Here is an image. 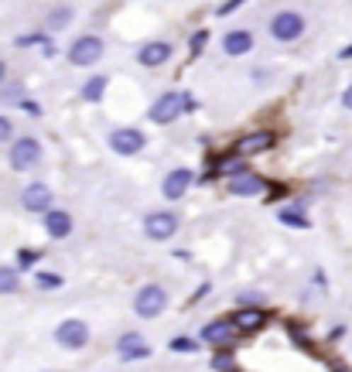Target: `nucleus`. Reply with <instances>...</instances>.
<instances>
[{
  "mask_svg": "<svg viewBox=\"0 0 352 372\" xmlns=\"http://www.w3.org/2000/svg\"><path fill=\"white\" fill-rule=\"evenodd\" d=\"M198 103L192 93H185V89H171V93H161V96L154 99V106L147 110V117L154 120L157 127H168V123H175V120H181L185 113H195Z\"/></svg>",
  "mask_w": 352,
  "mask_h": 372,
  "instance_id": "f257e3e1",
  "label": "nucleus"
},
{
  "mask_svg": "<svg viewBox=\"0 0 352 372\" xmlns=\"http://www.w3.org/2000/svg\"><path fill=\"white\" fill-rule=\"evenodd\" d=\"M168 308V291L161 287V284H144L134 297V314L144 318V321H154L161 318V311Z\"/></svg>",
  "mask_w": 352,
  "mask_h": 372,
  "instance_id": "f03ea898",
  "label": "nucleus"
},
{
  "mask_svg": "<svg viewBox=\"0 0 352 372\" xmlns=\"http://www.w3.org/2000/svg\"><path fill=\"white\" fill-rule=\"evenodd\" d=\"M7 164L14 171H35L41 164V144L35 137H18L7 147Z\"/></svg>",
  "mask_w": 352,
  "mask_h": 372,
  "instance_id": "7ed1b4c3",
  "label": "nucleus"
},
{
  "mask_svg": "<svg viewBox=\"0 0 352 372\" xmlns=\"http://www.w3.org/2000/svg\"><path fill=\"white\" fill-rule=\"evenodd\" d=\"M305 35V14L301 11H277L271 18V38L280 45H291Z\"/></svg>",
  "mask_w": 352,
  "mask_h": 372,
  "instance_id": "20e7f679",
  "label": "nucleus"
},
{
  "mask_svg": "<svg viewBox=\"0 0 352 372\" xmlns=\"http://www.w3.org/2000/svg\"><path fill=\"white\" fill-rule=\"evenodd\" d=\"M103 38L99 35H82L69 45V65H76V69H89V65H96L103 59Z\"/></svg>",
  "mask_w": 352,
  "mask_h": 372,
  "instance_id": "39448f33",
  "label": "nucleus"
},
{
  "mask_svg": "<svg viewBox=\"0 0 352 372\" xmlns=\"http://www.w3.org/2000/svg\"><path fill=\"white\" fill-rule=\"evenodd\" d=\"M106 144H110V151L117 157H134L147 147V137L140 134L137 127H117V130H110Z\"/></svg>",
  "mask_w": 352,
  "mask_h": 372,
  "instance_id": "423d86ee",
  "label": "nucleus"
},
{
  "mask_svg": "<svg viewBox=\"0 0 352 372\" xmlns=\"http://www.w3.org/2000/svg\"><path fill=\"white\" fill-rule=\"evenodd\" d=\"M52 188L45 185V181H31L24 192H21V205H24V212H31V216H48L52 212Z\"/></svg>",
  "mask_w": 352,
  "mask_h": 372,
  "instance_id": "0eeeda50",
  "label": "nucleus"
},
{
  "mask_svg": "<svg viewBox=\"0 0 352 372\" xmlns=\"http://www.w3.org/2000/svg\"><path fill=\"white\" fill-rule=\"evenodd\" d=\"M55 342H59L62 349H69V352H79V349H86V345H89V325H86V321H79V318L62 321L59 328H55Z\"/></svg>",
  "mask_w": 352,
  "mask_h": 372,
  "instance_id": "6e6552de",
  "label": "nucleus"
},
{
  "mask_svg": "<svg viewBox=\"0 0 352 372\" xmlns=\"http://www.w3.org/2000/svg\"><path fill=\"white\" fill-rule=\"evenodd\" d=\"M171 55H175V45H171V41L151 38L137 48V65H144V69H161V65L171 62Z\"/></svg>",
  "mask_w": 352,
  "mask_h": 372,
  "instance_id": "1a4fd4ad",
  "label": "nucleus"
},
{
  "mask_svg": "<svg viewBox=\"0 0 352 372\" xmlns=\"http://www.w3.org/2000/svg\"><path fill=\"white\" fill-rule=\"evenodd\" d=\"M178 216L175 212H147L144 216V236L154 239V243H168L171 236L178 233Z\"/></svg>",
  "mask_w": 352,
  "mask_h": 372,
  "instance_id": "9d476101",
  "label": "nucleus"
},
{
  "mask_svg": "<svg viewBox=\"0 0 352 372\" xmlns=\"http://www.w3.org/2000/svg\"><path fill=\"white\" fill-rule=\"evenodd\" d=\"M271 147H277V134H274V130H254V134H243V137L233 144V151L239 157L267 154Z\"/></svg>",
  "mask_w": 352,
  "mask_h": 372,
  "instance_id": "9b49d317",
  "label": "nucleus"
},
{
  "mask_svg": "<svg viewBox=\"0 0 352 372\" xmlns=\"http://www.w3.org/2000/svg\"><path fill=\"white\" fill-rule=\"evenodd\" d=\"M267 188H271V181H267L263 175H256V171H246V175L226 181V192L236 195V198H256V195H263Z\"/></svg>",
  "mask_w": 352,
  "mask_h": 372,
  "instance_id": "f8f14e48",
  "label": "nucleus"
},
{
  "mask_svg": "<svg viewBox=\"0 0 352 372\" xmlns=\"http://www.w3.org/2000/svg\"><path fill=\"white\" fill-rule=\"evenodd\" d=\"M192 181H195V175L188 168H175V171H168L164 181H161V195L168 198V202H178V198H185V192L192 188Z\"/></svg>",
  "mask_w": 352,
  "mask_h": 372,
  "instance_id": "ddd939ff",
  "label": "nucleus"
},
{
  "mask_svg": "<svg viewBox=\"0 0 352 372\" xmlns=\"http://www.w3.org/2000/svg\"><path fill=\"white\" fill-rule=\"evenodd\" d=\"M254 31H246V28H233V31H226V38H222V52L229 55V59H243V55H250L254 52Z\"/></svg>",
  "mask_w": 352,
  "mask_h": 372,
  "instance_id": "4468645a",
  "label": "nucleus"
},
{
  "mask_svg": "<svg viewBox=\"0 0 352 372\" xmlns=\"http://www.w3.org/2000/svg\"><path fill=\"white\" fill-rule=\"evenodd\" d=\"M117 355L123 362H137V359H147V355H151V345L144 342V335L127 332L123 338H117Z\"/></svg>",
  "mask_w": 352,
  "mask_h": 372,
  "instance_id": "2eb2a0df",
  "label": "nucleus"
},
{
  "mask_svg": "<svg viewBox=\"0 0 352 372\" xmlns=\"http://www.w3.org/2000/svg\"><path fill=\"white\" fill-rule=\"evenodd\" d=\"M229 321H233V328L239 335H254L267 325V311L263 308H239V311H233Z\"/></svg>",
  "mask_w": 352,
  "mask_h": 372,
  "instance_id": "dca6fc26",
  "label": "nucleus"
},
{
  "mask_svg": "<svg viewBox=\"0 0 352 372\" xmlns=\"http://www.w3.org/2000/svg\"><path fill=\"white\" fill-rule=\"evenodd\" d=\"M236 335H239V332L233 328V321H229V318H215V321H209V325L202 328V342H209V345H219V349H222V345H229V342H233Z\"/></svg>",
  "mask_w": 352,
  "mask_h": 372,
  "instance_id": "f3484780",
  "label": "nucleus"
},
{
  "mask_svg": "<svg viewBox=\"0 0 352 372\" xmlns=\"http://www.w3.org/2000/svg\"><path fill=\"white\" fill-rule=\"evenodd\" d=\"M72 216L65 212V209H52L48 216H45V236L48 239H69L72 236Z\"/></svg>",
  "mask_w": 352,
  "mask_h": 372,
  "instance_id": "a211bd4d",
  "label": "nucleus"
},
{
  "mask_svg": "<svg viewBox=\"0 0 352 372\" xmlns=\"http://www.w3.org/2000/svg\"><path fill=\"white\" fill-rule=\"evenodd\" d=\"M250 168H246V157H239L233 151V154H226V157H219V164L212 168V175H205L202 181H212V178H239V175H246Z\"/></svg>",
  "mask_w": 352,
  "mask_h": 372,
  "instance_id": "6ab92c4d",
  "label": "nucleus"
},
{
  "mask_svg": "<svg viewBox=\"0 0 352 372\" xmlns=\"http://www.w3.org/2000/svg\"><path fill=\"white\" fill-rule=\"evenodd\" d=\"M277 222H280V226H288V229H312V219L301 212V202L277 209Z\"/></svg>",
  "mask_w": 352,
  "mask_h": 372,
  "instance_id": "aec40b11",
  "label": "nucleus"
},
{
  "mask_svg": "<svg viewBox=\"0 0 352 372\" xmlns=\"http://www.w3.org/2000/svg\"><path fill=\"white\" fill-rule=\"evenodd\" d=\"M106 86H110V79H106V76H89L86 82H82L79 96L86 99V103H99V99L106 96Z\"/></svg>",
  "mask_w": 352,
  "mask_h": 372,
  "instance_id": "412c9836",
  "label": "nucleus"
},
{
  "mask_svg": "<svg viewBox=\"0 0 352 372\" xmlns=\"http://www.w3.org/2000/svg\"><path fill=\"white\" fill-rule=\"evenodd\" d=\"M72 21H76V11H72V7H52L48 18H45V28H48V31H65Z\"/></svg>",
  "mask_w": 352,
  "mask_h": 372,
  "instance_id": "4be33fe9",
  "label": "nucleus"
},
{
  "mask_svg": "<svg viewBox=\"0 0 352 372\" xmlns=\"http://www.w3.org/2000/svg\"><path fill=\"white\" fill-rule=\"evenodd\" d=\"M24 82H7V86H0V106H21L24 103Z\"/></svg>",
  "mask_w": 352,
  "mask_h": 372,
  "instance_id": "5701e85b",
  "label": "nucleus"
},
{
  "mask_svg": "<svg viewBox=\"0 0 352 372\" xmlns=\"http://www.w3.org/2000/svg\"><path fill=\"white\" fill-rule=\"evenodd\" d=\"M21 291V270L18 267H0V294H18Z\"/></svg>",
  "mask_w": 352,
  "mask_h": 372,
  "instance_id": "b1692460",
  "label": "nucleus"
},
{
  "mask_svg": "<svg viewBox=\"0 0 352 372\" xmlns=\"http://www.w3.org/2000/svg\"><path fill=\"white\" fill-rule=\"evenodd\" d=\"M62 284H65L62 274H48V270H38V274H35V287H38V291H59Z\"/></svg>",
  "mask_w": 352,
  "mask_h": 372,
  "instance_id": "393cba45",
  "label": "nucleus"
},
{
  "mask_svg": "<svg viewBox=\"0 0 352 372\" xmlns=\"http://www.w3.org/2000/svg\"><path fill=\"white\" fill-rule=\"evenodd\" d=\"M209 38H212V35H209L205 28H198V31H192V38H188V55H192V59H198V55L205 52V45H209Z\"/></svg>",
  "mask_w": 352,
  "mask_h": 372,
  "instance_id": "a878e982",
  "label": "nucleus"
},
{
  "mask_svg": "<svg viewBox=\"0 0 352 372\" xmlns=\"http://www.w3.org/2000/svg\"><path fill=\"white\" fill-rule=\"evenodd\" d=\"M212 369L215 372H236V355L229 352V349H219V352L212 355Z\"/></svg>",
  "mask_w": 352,
  "mask_h": 372,
  "instance_id": "bb28decb",
  "label": "nucleus"
},
{
  "mask_svg": "<svg viewBox=\"0 0 352 372\" xmlns=\"http://www.w3.org/2000/svg\"><path fill=\"white\" fill-rule=\"evenodd\" d=\"M41 256H45L41 250H31V246H24V250L18 253V270H35Z\"/></svg>",
  "mask_w": 352,
  "mask_h": 372,
  "instance_id": "cd10ccee",
  "label": "nucleus"
},
{
  "mask_svg": "<svg viewBox=\"0 0 352 372\" xmlns=\"http://www.w3.org/2000/svg\"><path fill=\"white\" fill-rule=\"evenodd\" d=\"M198 345H202V342H195V338H188V335H178V338H171V342H168V349H171V352H198Z\"/></svg>",
  "mask_w": 352,
  "mask_h": 372,
  "instance_id": "c85d7f7f",
  "label": "nucleus"
},
{
  "mask_svg": "<svg viewBox=\"0 0 352 372\" xmlns=\"http://www.w3.org/2000/svg\"><path fill=\"white\" fill-rule=\"evenodd\" d=\"M14 45H18V48H45V45H48V38H45V35H41V31H28V35H18V38H14Z\"/></svg>",
  "mask_w": 352,
  "mask_h": 372,
  "instance_id": "c756f323",
  "label": "nucleus"
},
{
  "mask_svg": "<svg viewBox=\"0 0 352 372\" xmlns=\"http://www.w3.org/2000/svg\"><path fill=\"white\" fill-rule=\"evenodd\" d=\"M239 304H243V308H263V294H260V291H243V294H239Z\"/></svg>",
  "mask_w": 352,
  "mask_h": 372,
  "instance_id": "7c9ffc66",
  "label": "nucleus"
},
{
  "mask_svg": "<svg viewBox=\"0 0 352 372\" xmlns=\"http://www.w3.org/2000/svg\"><path fill=\"white\" fill-rule=\"evenodd\" d=\"M11 137H14V120H11V117H0V144H7Z\"/></svg>",
  "mask_w": 352,
  "mask_h": 372,
  "instance_id": "2f4dec72",
  "label": "nucleus"
},
{
  "mask_svg": "<svg viewBox=\"0 0 352 372\" xmlns=\"http://www.w3.org/2000/svg\"><path fill=\"white\" fill-rule=\"evenodd\" d=\"M246 0H226V4H219V11H215V18H229L236 7H243Z\"/></svg>",
  "mask_w": 352,
  "mask_h": 372,
  "instance_id": "473e14b6",
  "label": "nucleus"
},
{
  "mask_svg": "<svg viewBox=\"0 0 352 372\" xmlns=\"http://www.w3.org/2000/svg\"><path fill=\"white\" fill-rule=\"evenodd\" d=\"M21 110H24V113H31V117H41V106L35 103V99H24V103H21Z\"/></svg>",
  "mask_w": 352,
  "mask_h": 372,
  "instance_id": "72a5a7b5",
  "label": "nucleus"
},
{
  "mask_svg": "<svg viewBox=\"0 0 352 372\" xmlns=\"http://www.w3.org/2000/svg\"><path fill=\"white\" fill-rule=\"evenodd\" d=\"M342 106H346V110H352V82L346 86V93H342Z\"/></svg>",
  "mask_w": 352,
  "mask_h": 372,
  "instance_id": "f704fd0d",
  "label": "nucleus"
},
{
  "mask_svg": "<svg viewBox=\"0 0 352 372\" xmlns=\"http://www.w3.org/2000/svg\"><path fill=\"white\" fill-rule=\"evenodd\" d=\"M209 291H212V287H209V284H202V287H198L195 294H192V301H202V297L209 294Z\"/></svg>",
  "mask_w": 352,
  "mask_h": 372,
  "instance_id": "c9c22d12",
  "label": "nucleus"
},
{
  "mask_svg": "<svg viewBox=\"0 0 352 372\" xmlns=\"http://www.w3.org/2000/svg\"><path fill=\"white\" fill-rule=\"evenodd\" d=\"M342 335H346V328H342V325H339V328H332V335H329V338H332V342H339V338H342Z\"/></svg>",
  "mask_w": 352,
  "mask_h": 372,
  "instance_id": "e433bc0d",
  "label": "nucleus"
},
{
  "mask_svg": "<svg viewBox=\"0 0 352 372\" xmlns=\"http://www.w3.org/2000/svg\"><path fill=\"white\" fill-rule=\"evenodd\" d=\"M339 59H346V62L352 59V45H346V48H342V52H339Z\"/></svg>",
  "mask_w": 352,
  "mask_h": 372,
  "instance_id": "4c0bfd02",
  "label": "nucleus"
},
{
  "mask_svg": "<svg viewBox=\"0 0 352 372\" xmlns=\"http://www.w3.org/2000/svg\"><path fill=\"white\" fill-rule=\"evenodd\" d=\"M4 79H7V65L0 62V86H4Z\"/></svg>",
  "mask_w": 352,
  "mask_h": 372,
  "instance_id": "58836bf2",
  "label": "nucleus"
},
{
  "mask_svg": "<svg viewBox=\"0 0 352 372\" xmlns=\"http://www.w3.org/2000/svg\"><path fill=\"white\" fill-rule=\"evenodd\" d=\"M335 372H342V369H335Z\"/></svg>",
  "mask_w": 352,
  "mask_h": 372,
  "instance_id": "ea45409f",
  "label": "nucleus"
}]
</instances>
